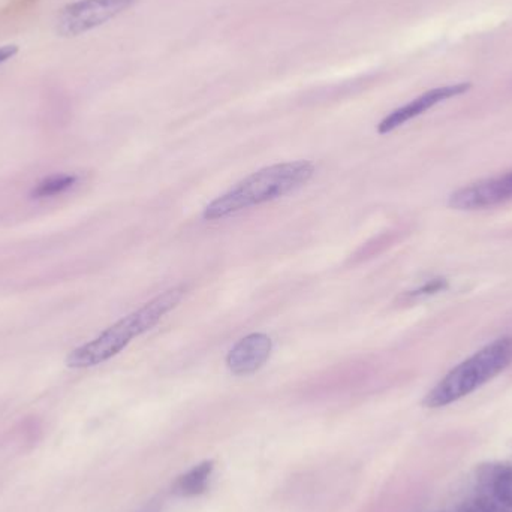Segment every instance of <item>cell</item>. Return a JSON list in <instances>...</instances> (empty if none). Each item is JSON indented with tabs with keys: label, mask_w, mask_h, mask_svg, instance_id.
<instances>
[{
	"label": "cell",
	"mask_w": 512,
	"mask_h": 512,
	"mask_svg": "<svg viewBox=\"0 0 512 512\" xmlns=\"http://www.w3.org/2000/svg\"><path fill=\"white\" fill-rule=\"evenodd\" d=\"M315 165L309 161L283 162L256 171L204 209L206 221H218L259 204L291 194L312 179Z\"/></svg>",
	"instance_id": "1"
},
{
	"label": "cell",
	"mask_w": 512,
	"mask_h": 512,
	"mask_svg": "<svg viewBox=\"0 0 512 512\" xmlns=\"http://www.w3.org/2000/svg\"><path fill=\"white\" fill-rule=\"evenodd\" d=\"M185 292V286H176L162 292L140 309L111 325L92 342L74 349L66 358V364L72 369H87L116 357L132 342V339L152 330L167 313L176 309L185 297Z\"/></svg>",
	"instance_id": "2"
},
{
	"label": "cell",
	"mask_w": 512,
	"mask_h": 512,
	"mask_svg": "<svg viewBox=\"0 0 512 512\" xmlns=\"http://www.w3.org/2000/svg\"><path fill=\"white\" fill-rule=\"evenodd\" d=\"M512 363V337H501L475 352L468 360L448 372L423 399L429 409L444 408L459 402L495 379Z\"/></svg>",
	"instance_id": "3"
},
{
	"label": "cell",
	"mask_w": 512,
	"mask_h": 512,
	"mask_svg": "<svg viewBox=\"0 0 512 512\" xmlns=\"http://www.w3.org/2000/svg\"><path fill=\"white\" fill-rule=\"evenodd\" d=\"M137 0H78L65 6L57 18V33L65 38L83 35L119 17Z\"/></svg>",
	"instance_id": "4"
},
{
	"label": "cell",
	"mask_w": 512,
	"mask_h": 512,
	"mask_svg": "<svg viewBox=\"0 0 512 512\" xmlns=\"http://www.w3.org/2000/svg\"><path fill=\"white\" fill-rule=\"evenodd\" d=\"M512 201V171L463 186L448 198V206L460 212L492 209Z\"/></svg>",
	"instance_id": "5"
},
{
	"label": "cell",
	"mask_w": 512,
	"mask_h": 512,
	"mask_svg": "<svg viewBox=\"0 0 512 512\" xmlns=\"http://www.w3.org/2000/svg\"><path fill=\"white\" fill-rule=\"evenodd\" d=\"M471 89L472 83H457L429 90V92L423 93V95L418 96L417 99L409 102V104L403 105V107L397 108L393 113L388 114L379 123L378 132L382 135L390 134L394 129L400 128L405 123L411 122L415 117L432 110L433 107L441 104V102L456 98V96L465 95Z\"/></svg>",
	"instance_id": "6"
},
{
	"label": "cell",
	"mask_w": 512,
	"mask_h": 512,
	"mask_svg": "<svg viewBox=\"0 0 512 512\" xmlns=\"http://www.w3.org/2000/svg\"><path fill=\"white\" fill-rule=\"evenodd\" d=\"M273 351V342L264 333H252L236 343L227 355V367L236 376L258 372Z\"/></svg>",
	"instance_id": "7"
},
{
	"label": "cell",
	"mask_w": 512,
	"mask_h": 512,
	"mask_svg": "<svg viewBox=\"0 0 512 512\" xmlns=\"http://www.w3.org/2000/svg\"><path fill=\"white\" fill-rule=\"evenodd\" d=\"M478 483L484 495L490 496L504 508H512V465L492 463L478 472Z\"/></svg>",
	"instance_id": "8"
},
{
	"label": "cell",
	"mask_w": 512,
	"mask_h": 512,
	"mask_svg": "<svg viewBox=\"0 0 512 512\" xmlns=\"http://www.w3.org/2000/svg\"><path fill=\"white\" fill-rule=\"evenodd\" d=\"M213 469H215V463L212 460L195 466L176 481L173 487L174 495L180 496V498H195V496L203 495L209 489Z\"/></svg>",
	"instance_id": "9"
},
{
	"label": "cell",
	"mask_w": 512,
	"mask_h": 512,
	"mask_svg": "<svg viewBox=\"0 0 512 512\" xmlns=\"http://www.w3.org/2000/svg\"><path fill=\"white\" fill-rule=\"evenodd\" d=\"M75 183H77V177L71 176V174H60V176L57 174V176L48 177L33 189L32 198L42 200V198L56 197V195L69 191Z\"/></svg>",
	"instance_id": "10"
},
{
	"label": "cell",
	"mask_w": 512,
	"mask_h": 512,
	"mask_svg": "<svg viewBox=\"0 0 512 512\" xmlns=\"http://www.w3.org/2000/svg\"><path fill=\"white\" fill-rule=\"evenodd\" d=\"M460 512H504V507L490 496L483 495L480 498L466 502L465 507Z\"/></svg>",
	"instance_id": "11"
},
{
	"label": "cell",
	"mask_w": 512,
	"mask_h": 512,
	"mask_svg": "<svg viewBox=\"0 0 512 512\" xmlns=\"http://www.w3.org/2000/svg\"><path fill=\"white\" fill-rule=\"evenodd\" d=\"M448 288V280L444 277H436V279L429 280V282L421 285L420 288L414 289L409 292V298L429 297V295L439 294Z\"/></svg>",
	"instance_id": "12"
},
{
	"label": "cell",
	"mask_w": 512,
	"mask_h": 512,
	"mask_svg": "<svg viewBox=\"0 0 512 512\" xmlns=\"http://www.w3.org/2000/svg\"><path fill=\"white\" fill-rule=\"evenodd\" d=\"M17 53V45H5V47H0V65L5 63L6 60L11 59V57H14Z\"/></svg>",
	"instance_id": "13"
}]
</instances>
